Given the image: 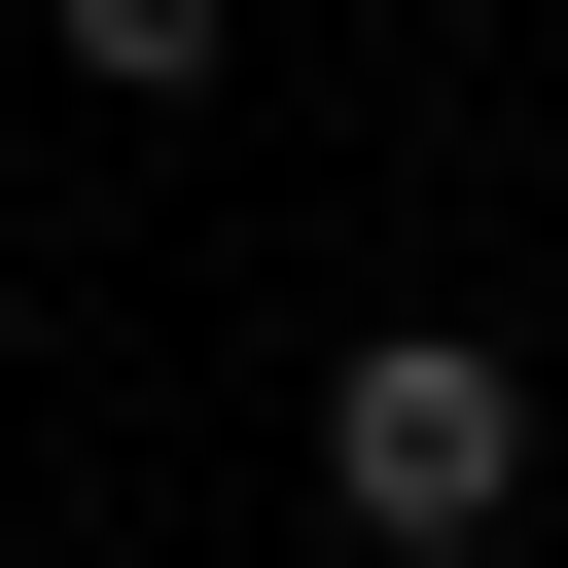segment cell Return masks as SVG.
Returning <instances> with one entry per match:
<instances>
[{"label": "cell", "instance_id": "obj_1", "mask_svg": "<svg viewBox=\"0 0 568 568\" xmlns=\"http://www.w3.org/2000/svg\"><path fill=\"white\" fill-rule=\"evenodd\" d=\"M320 497H355L390 568H462V532L532 497V355H497V320H355V355H320Z\"/></svg>", "mask_w": 568, "mask_h": 568}, {"label": "cell", "instance_id": "obj_2", "mask_svg": "<svg viewBox=\"0 0 568 568\" xmlns=\"http://www.w3.org/2000/svg\"><path fill=\"white\" fill-rule=\"evenodd\" d=\"M36 36H71L106 106H213V71H248V0H36Z\"/></svg>", "mask_w": 568, "mask_h": 568}]
</instances>
